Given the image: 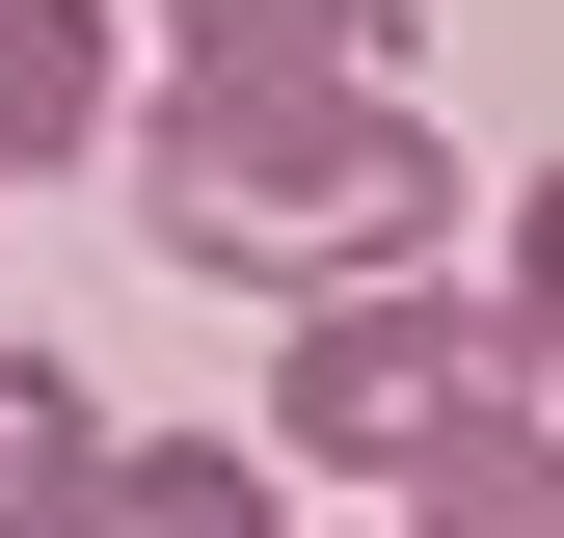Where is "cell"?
<instances>
[{"label":"cell","mask_w":564,"mask_h":538,"mask_svg":"<svg viewBox=\"0 0 564 538\" xmlns=\"http://www.w3.org/2000/svg\"><path fill=\"white\" fill-rule=\"evenodd\" d=\"M457 134L403 82H162L134 108V243L188 297H349V269H431Z\"/></svg>","instance_id":"cell-1"},{"label":"cell","mask_w":564,"mask_h":538,"mask_svg":"<svg viewBox=\"0 0 564 538\" xmlns=\"http://www.w3.org/2000/svg\"><path fill=\"white\" fill-rule=\"evenodd\" d=\"M484 404H538V377H511V323H484L457 269H349V297L269 323V458H296V485H431Z\"/></svg>","instance_id":"cell-2"},{"label":"cell","mask_w":564,"mask_h":538,"mask_svg":"<svg viewBox=\"0 0 564 538\" xmlns=\"http://www.w3.org/2000/svg\"><path fill=\"white\" fill-rule=\"evenodd\" d=\"M134 134V0H0V189Z\"/></svg>","instance_id":"cell-3"},{"label":"cell","mask_w":564,"mask_h":538,"mask_svg":"<svg viewBox=\"0 0 564 538\" xmlns=\"http://www.w3.org/2000/svg\"><path fill=\"white\" fill-rule=\"evenodd\" d=\"M431 0H162V82H403Z\"/></svg>","instance_id":"cell-4"},{"label":"cell","mask_w":564,"mask_h":538,"mask_svg":"<svg viewBox=\"0 0 564 538\" xmlns=\"http://www.w3.org/2000/svg\"><path fill=\"white\" fill-rule=\"evenodd\" d=\"M54 538H269V458H242V431H108Z\"/></svg>","instance_id":"cell-5"},{"label":"cell","mask_w":564,"mask_h":538,"mask_svg":"<svg viewBox=\"0 0 564 538\" xmlns=\"http://www.w3.org/2000/svg\"><path fill=\"white\" fill-rule=\"evenodd\" d=\"M403 538H564V431H538V404H484L431 485H403Z\"/></svg>","instance_id":"cell-6"},{"label":"cell","mask_w":564,"mask_h":538,"mask_svg":"<svg viewBox=\"0 0 564 538\" xmlns=\"http://www.w3.org/2000/svg\"><path fill=\"white\" fill-rule=\"evenodd\" d=\"M82 458H108V404L54 377V351H0V538H54V512H82Z\"/></svg>","instance_id":"cell-7"},{"label":"cell","mask_w":564,"mask_h":538,"mask_svg":"<svg viewBox=\"0 0 564 538\" xmlns=\"http://www.w3.org/2000/svg\"><path fill=\"white\" fill-rule=\"evenodd\" d=\"M484 323H511V377H538V404H564V162H538V189H511V297H484Z\"/></svg>","instance_id":"cell-8"}]
</instances>
